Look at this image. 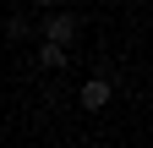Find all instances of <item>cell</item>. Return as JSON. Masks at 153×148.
<instances>
[{"mask_svg":"<svg viewBox=\"0 0 153 148\" xmlns=\"http://www.w3.org/2000/svg\"><path fill=\"white\" fill-rule=\"evenodd\" d=\"M33 6H44V11H55V6H60V0H33Z\"/></svg>","mask_w":153,"mask_h":148,"instance_id":"5","label":"cell"},{"mask_svg":"<svg viewBox=\"0 0 153 148\" xmlns=\"http://www.w3.org/2000/svg\"><path fill=\"white\" fill-rule=\"evenodd\" d=\"M38 61H44L49 71H60V66H66V49H60V44H44V49H38Z\"/></svg>","mask_w":153,"mask_h":148,"instance_id":"3","label":"cell"},{"mask_svg":"<svg viewBox=\"0 0 153 148\" xmlns=\"http://www.w3.org/2000/svg\"><path fill=\"white\" fill-rule=\"evenodd\" d=\"M76 99H82V110H104V104L115 99V88H109V77H88Z\"/></svg>","mask_w":153,"mask_h":148,"instance_id":"2","label":"cell"},{"mask_svg":"<svg viewBox=\"0 0 153 148\" xmlns=\"http://www.w3.org/2000/svg\"><path fill=\"white\" fill-rule=\"evenodd\" d=\"M76 28H82V22H76L71 11H49L44 22H38V33H44V44H60V49H71V39H76Z\"/></svg>","mask_w":153,"mask_h":148,"instance_id":"1","label":"cell"},{"mask_svg":"<svg viewBox=\"0 0 153 148\" xmlns=\"http://www.w3.org/2000/svg\"><path fill=\"white\" fill-rule=\"evenodd\" d=\"M6 33H11V39H27L33 22H27V16H6Z\"/></svg>","mask_w":153,"mask_h":148,"instance_id":"4","label":"cell"}]
</instances>
